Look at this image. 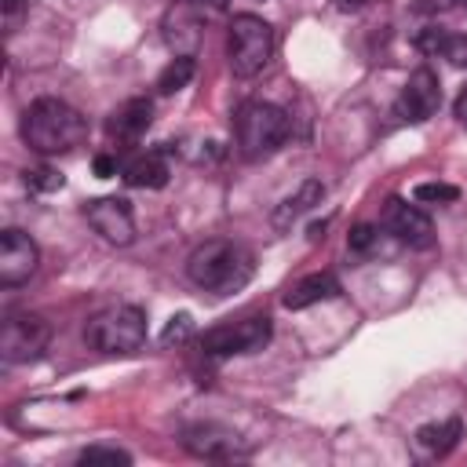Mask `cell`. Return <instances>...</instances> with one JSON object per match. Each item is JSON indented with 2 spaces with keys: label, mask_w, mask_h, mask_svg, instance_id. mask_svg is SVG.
<instances>
[{
  "label": "cell",
  "mask_w": 467,
  "mask_h": 467,
  "mask_svg": "<svg viewBox=\"0 0 467 467\" xmlns=\"http://www.w3.org/2000/svg\"><path fill=\"white\" fill-rule=\"evenodd\" d=\"M321 201H325V186H321V179H303V182H299V190H296V193H288V197L274 208L270 226H274V230H288L296 219H303L306 212H314Z\"/></svg>",
  "instance_id": "9a60e30c"
},
{
  "label": "cell",
  "mask_w": 467,
  "mask_h": 467,
  "mask_svg": "<svg viewBox=\"0 0 467 467\" xmlns=\"http://www.w3.org/2000/svg\"><path fill=\"white\" fill-rule=\"evenodd\" d=\"M460 420H438V423H423L420 431H416V449L427 456V460H441V456H449L452 449H456V441H460Z\"/></svg>",
  "instance_id": "e0dca14e"
},
{
  "label": "cell",
  "mask_w": 467,
  "mask_h": 467,
  "mask_svg": "<svg viewBox=\"0 0 467 467\" xmlns=\"http://www.w3.org/2000/svg\"><path fill=\"white\" fill-rule=\"evenodd\" d=\"M150 120H153V102H150V99H128L124 106H117V109L109 113L106 131H109V139H117V142H135L139 135H146Z\"/></svg>",
  "instance_id": "5bb4252c"
},
{
  "label": "cell",
  "mask_w": 467,
  "mask_h": 467,
  "mask_svg": "<svg viewBox=\"0 0 467 467\" xmlns=\"http://www.w3.org/2000/svg\"><path fill=\"white\" fill-rule=\"evenodd\" d=\"M124 182L135 190H161L168 182V161L161 153H142L124 164Z\"/></svg>",
  "instance_id": "ac0fdd59"
},
{
  "label": "cell",
  "mask_w": 467,
  "mask_h": 467,
  "mask_svg": "<svg viewBox=\"0 0 467 467\" xmlns=\"http://www.w3.org/2000/svg\"><path fill=\"white\" fill-rule=\"evenodd\" d=\"M336 296H339V281H336L332 274H306V277H299V281L281 296V303H285L288 310H306V306L325 303V299H336Z\"/></svg>",
  "instance_id": "2e32d148"
},
{
  "label": "cell",
  "mask_w": 467,
  "mask_h": 467,
  "mask_svg": "<svg viewBox=\"0 0 467 467\" xmlns=\"http://www.w3.org/2000/svg\"><path fill=\"white\" fill-rule=\"evenodd\" d=\"M445 36H449L445 29H438V26H427V29L416 36V47H420V51H427V55H438V51L445 47Z\"/></svg>",
  "instance_id": "cb8c5ba5"
},
{
  "label": "cell",
  "mask_w": 467,
  "mask_h": 467,
  "mask_svg": "<svg viewBox=\"0 0 467 467\" xmlns=\"http://www.w3.org/2000/svg\"><path fill=\"white\" fill-rule=\"evenodd\" d=\"M201 4L193 0H175L164 15V40L179 51V55H193V47L201 44Z\"/></svg>",
  "instance_id": "7c38bea8"
},
{
  "label": "cell",
  "mask_w": 467,
  "mask_h": 467,
  "mask_svg": "<svg viewBox=\"0 0 467 467\" xmlns=\"http://www.w3.org/2000/svg\"><path fill=\"white\" fill-rule=\"evenodd\" d=\"M463 0H420L416 7L420 11H427V15H441V11H452V7H460Z\"/></svg>",
  "instance_id": "f1b7e54d"
},
{
  "label": "cell",
  "mask_w": 467,
  "mask_h": 467,
  "mask_svg": "<svg viewBox=\"0 0 467 467\" xmlns=\"http://www.w3.org/2000/svg\"><path fill=\"white\" fill-rule=\"evenodd\" d=\"M186 274H190V281L197 288L226 296V292H237L252 277V252L241 248L237 241L215 237V241H204V244H197L190 252Z\"/></svg>",
  "instance_id": "7a4b0ae2"
},
{
  "label": "cell",
  "mask_w": 467,
  "mask_h": 467,
  "mask_svg": "<svg viewBox=\"0 0 467 467\" xmlns=\"http://www.w3.org/2000/svg\"><path fill=\"white\" fill-rule=\"evenodd\" d=\"M84 339L99 354H135L146 343V314L139 306H128V303L106 306V310L88 317Z\"/></svg>",
  "instance_id": "277c9868"
},
{
  "label": "cell",
  "mask_w": 467,
  "mask_h": 467,
  "mask_svg": "<svg viewBox=\"0 0 467 467\" xmlns=\"http://www.w3.org/2000/svg\"><path fill=\"white\" fill-rule=\"evenodd\" d=\"M84 215L95 226V234H102L109 244L135 241V219H131V204L124 197H99L84 208Z\"/></svg>",
  "instance_id": "30bf717a"
},
{
  "label": "cell",
  "mask_w": 467,
  "mask_h": 467,
  "mask_svg": "<svg viewBox=\"0 0 467 467\" xmlns=\"http://www.w3.org/2000/svg\"><path fill=\"white\" fill-rule=\"evenodd\" d=\"M36 263H40V252H36L29 234H22V230H4L0 234V285L4 288H15V285L29 281L36 274Z\"/></svg>",
  "instance_id": "9c48e42d"
},
{
  "label": "cell",
  "mask_w": 467,
  "mask_h": 467,
  "mask_svg": "<svg viewBox=\"0 0 467 467\" xmlns=\"http://www.w3.org/2000/svg\"><path fill=\"white\" fill-rule=\"evenodd\" d=\"M270 343V317L248 314L237 321H223L201 336V350L208 358H234V354H255Z\"/></svg>",
  "instance_id": "8992f818"
},
{
  "label": "cell",
  "mask_w": 467,
  "mask_h": 467,
  "mask_svg": "<svg viewBox=\"0 0 467 467\" xmlns=\"http://www.w3.org/2000/svg\"><path fill=\"white\" fill-rule=\"evenodd\" d=\"M193 4H201V7H226L230 0H193Z\"/></svg>",
  "instance_id": "1f68e13d"
},
{
  "label": "cell",
  "mask_w": 467,
  "mask_h": 467,
  "mask_svg": "<svg viewBox=\"0 0 467 467\" xmlns=\"http://www.w3.org/2000/svg\"><path fill=\"white\" fill-rule=\"evenodd\" d=\"M226 55H230L234 77H255L274 55V29L259 15H237L230 22Z\"/></svg>",
  "instance_id": "5b68a950"
},
{
  "label": "cell",
  "mask_w": 467,
  "mask_h": 467,
  "mask_svg": "<svg viewBox=\"0 0 467 467\" xmlns=\"http://www.w3.org/2000/svg\"><path fill=\"white\" fill-rule=\"evenodd\" d=\"M190 328H193L190 314H175V317L168 321V328L161 332V339H164V343H182V339L190 336Z\"/></svg>",
  "instance_id": "d4e9b609"
},
{
  "label": "cell",
  "mask_w": 467,
  "mask_h": 467,
  "mask_svg": "<svg viewBox=\"0 0 467 467\" xmlns=\"http://www.w3.org/2000/svg\"><path fill=\"white\" fill-rule=\"evenodd\" d=\"M0 11H4V29L15 33L18 22H22L26 11H29V0H0Z\"/></svg>",
  "instance_id": "603a6c76"
},
{
  "label": "cell",
  "mask_w": 467,
  "mask_h": 467,
  "mask_svg": "<svg viewBox=\"0 0 467 467\" xmlns=\"http://www.w3.org/2000/svg\"><path fill=\"white\" fill-rule=\"evenodd\" d=\"M452 113H456V120L467 128V84L460 88V95H456V102H452Z\"/></svg>",
  "instance_id": "f546056e"
},
{
  "label": "cell",
  "mask_w": 467,
  "mask_h": 467,
  "mask_svg": "<svg viewBox=\"0 0 467 467\" xmlns=\"http://www.w3.org/2000/svg\"><path fill=\"white\" fill-rule=\"evenodd\" d=\"M182 445H186L193 456H204V460H234V456L244 452V445H241L237 434H230V431H223V427H212V423L190 427V431L182 434Z\"/></svg>",
  "instance_id": "4fadbf2b"
},
{
  "label": "cell",
  "mask_w": 467,
  "mask_h": 467,
  "mask_svg": "<svg viewBox=\"0 0 467 467\" xmlns=\"http://www.w3.org/2000/svg\"><path fill=\"white\" fill-rule=\"evenodd\" d=\"M412 197H416L420 204H452V201L460 197V190L449 186V182H420V186L412 190Z\"/></svg>",
  "instance_id": "ffe728a7"
},
{
  "label": "cell",
  "mask_w": 467,
  "mask_h": 467,
  "mask_svg": "<svg viewBox=\"0 0 467 467\" xmlns=\"http://www.w3.org/2000/svg\"><path fill=\"white\" fill-rule=\"evenodd\" d=\"M234 131H237V146L248 161H263L270 153H277L288 139V113L277 109L274 102H244L234 113Z\"/></svg>",
  "instance_id": "3957f363"
},
{
  "label": "cell",
  "mask_w": 467,
  "mask_h": 467,
  "mask_svg": "<svg viewBox=\"0 0 467 467\" xmlns=\"http://www.w3.org/2000/svg\"><path fill=\"white\" fill-rule=\"evenodd\" d=\"M383 226H387L401 244H409V248H427V244L434 241V223L427 219V212L416 208V204H405V201H398V197L387 201V208H383Z\"/></svg>",
  "instance_id": "8fae6325"
},
{
  "label": "cell",
  "mask_w": 467,
  "mask_h": 467,
  "mask_svg": "<svg viewBox=\"0 0 467 467\" xmlns=\"http://www.w3.org/2000/svg\"><path fill=\"white\" fill-rule=\"evenodd\" d=\"M438 106H441L438 73L427 69V66H420V69L409 77V84L401 88V95H398V102H394V117H398V120H409V124H423V120H431V117L438 113Z\"/></svg>",
  "instance_id": "ba28073f"
},
{
  "label": "cell",
  "mask_w": 467,
  "mask_h": 467,
  "mask_svg": "<svg viewBox=\"0 0 467 467\" xmlns=\"http://www.w3.org/2000/svg\"><path fill=\"white\" fill-rule=\"evenodd\" d=\"M441 55H445L452 66H467V33H460V36H445Z\"/></svg>",
  "instance_id": "4316f807"
},
{
  "label": "cell",
  "mask_w": 467,
  "mask_h": 467,
  "mask_svg": "<svg viewBox=\"0 0 467 467\" xmlns=\"http://www.w3.org/2000/svg\"><path fill=\"white\" fill-rule=\"evenodd\" d=\"M47 339H51V325L40 314H11L4 321V332H0V358L7 365L33 361L44 354Z\"/></svg>",
  "instance_id": "52a82bcc"
},
{
  "label": "cell",
  "mask_w": 467,
  "mask_h": 467,
  "mask_svg": "<svg viewBox=\"0 0 467 467\" xmlns=\"http://www.w3.org/2000/svg\"><path fill=\"white\" fill-rule=\"evenodd\" d=\"M336 4H339L343 11H361V7L368 4V0H336Z\"/></svg>",
  "instance_id": "4dcf8cb0"
},
{
  "label": "cell",
  "mask_w": 467,
  "mask_h": 467,
  "mask_svg": "<svg viewBox=\"0 0 467 467\" xmlns=\"http://www.w3.org/2000/svg\"><path fill=\"white\" fill-rule=\"evenodd\" d=\"M95 175H99V179L117 175V157H113V153H99V157H95Z\"/></svg>",
  "instance_id": "83f0119b"
},
{
  "label": "cell",
  "mask_w": 467,
  "mask_h": 467,
  "mask_svg": "<svg viewBox=\"0 0 467 467\" xmlns=\"http://www.w3.org/2000/svg\"><path fill=\"white\" fill-rule=\"evenodd\" d=\"M80 463H120V467H128L131 463V456L124 452V449H106V445H91V449H84L80 456H77Z\"/></svg>",
  "instance_id": "7402d4cb"
},
{
  "label": "cell",
  "mask_w": 467,
  "mask_h": 467,
  "mask_svg": "<svg viewBox=\"0 0 467 467\" xmlns=\"http://www.w3.org/2000/svg\"><path fill=\"white\" fill-rule=\"evenodd\" d=\"M193 73H197L193 55H175V58L157 73V95H175V91H182V88L193 80Z\"/></svg>",
  "instance_id": "d6986e66"
},
{
  "label": "cell",
  "mask_w": 467,
  "mask_h": 467,
  "mask_svg": "<svg viewBox=\"0 0 467 467\" xmlns=\"http://www.w3.org/2000/svg\"><path fill=\"white\" fill-rule=\"evenodd\" d=\"M88 135V120L80 117V109H73L62 99H36L26 113H22V139L29 150L51 157V153H69L73 146H80Z\"/></svg>",
  "instance_id": "6da1fadb"
},
{
  "label": "cell",
  "mask_w": 467,
  "mask_h": 467,
  "mask_svg": "<svg viewBox=\"0 0 467 467\" xmlns=\"http://www.w3.org/2000/svg\"><path fill=\"white\" fill-rule=\"evenodd\" d=\"M26 186L36 190V193H55V190L66 186V179L55 168H33V171H26Z\"/></svg>",
  "instance_id": "44dd1931"
},
{
  "label": "cell",
  "mask_w": 467,
  "mask_h": 467,
  "mask_svg": "<svg viewBox=\"0 0 467 467\" xmlns=\"http://www.w3.org/2000/svg\"><path fill=\"white\" fill-rule=\"evenodd\" d=\"M372 241H376V226H372V223H358V226L350 230V237H347V244H350L354 252H368Z\"/></svg>",
  "instance_id": "484cf974"
}]
</instances>
